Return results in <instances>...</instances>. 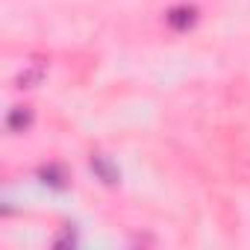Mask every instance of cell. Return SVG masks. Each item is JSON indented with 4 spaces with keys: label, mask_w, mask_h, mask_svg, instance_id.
<instances>
[{
    "label": "cell",
    "mask_w": 250,
    "mask_h": 250,
    "mask_svg": "<svg viewBox=\"0 0 250 250\" xmlns=\"http://www.w3.org/2000/svg\"><path fill=\"white\" fill-rule=\"evenodd\" d=\"M42 74H44V68H42V65H36L33 71H24V74L18 77V85H21V88H30V85H36V83L42 80Z\"/></svg>",
    "instance_id": "obj_5"
},
{
    "label": "cell",
    "mask_w": 250,
    "mask_h": 250,
    "mask_svg": "<svg viewBox=\"0 0 250 250\" xmlns=\"http://www.w3.org/2000/svg\"><path fill=\"white\" fill-rule=\"evenodd\" d=\"M65 177H62V171L56 168V165H50V168H42V183H47V186H53V188H65V183H62Z\"/></svg>",
    "instance_id": "obj_4"
},
{
    "label": "cell",
    "mask_w": 250,
    "mask_h": 250,
    "mask_svg": "<svg viewBox=\"0 0 250 250\" xmlns=\"http://www.w3.org/2000/svg\"><path fill=\"white\" fill-rule=\"evenodd\" d=\"M30 124H33V109L15 106V109L9 112V118H6V130H9V133H24Z\"/></svg>",
    "instance_id": "obj_2"
},
{
    "label": "cell",
    "mask_w": 250,
    "mask_h": 250,
    "mask_svg": "<svg viewBox=\"0 0 250 250\" xmlns=\"http://www.w3.org/2000/svg\"><path fill=\"white\" fill-rule=\"evenodd\" d=\"M91 171H94L106 186H115V183H118V168H115L106 156H91Z\"/></svg>",
    "instance_id": "obj_3"
},
{
    "label": "cell",
    "mask_w": 250,
    "mask_h": 250,
    "mask_svg": "<svg viewBox=\"0 0 250 250\" xmlns=\"http://www.w3.org/2000/svg\"><path fill=\"white\" fill-rule=\"evenodd\" d=\"M165 21H168L171 30L186 33V30L194 27V21H197V9H194V6H174V9L165 15Z\"/></svg>",
    "instance_id": "obj_1"
}]
</instances>
